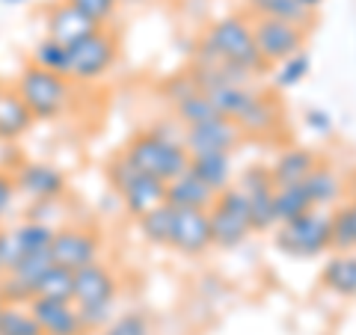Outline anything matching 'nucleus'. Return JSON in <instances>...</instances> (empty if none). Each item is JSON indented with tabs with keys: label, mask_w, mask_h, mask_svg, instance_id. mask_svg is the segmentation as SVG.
Masks as SVG:
<instances>
[{
	"label": "nucleus",
	"mask_w": 356,
	"mask_h": 335,
	"mask_svg": "<svg viewBox=\"0 0 356 335\" xmlns=\"http://www.w3.org/2000/svg\"><path fill=\"white\" fill-rule=\"evenodd\" d=\"M214 63L235 65V69L250 72L252 77H259V81L267 77V63L261 60L259 48H255L250 15L226 13V15L214 18L202 30V36H199L196 48H193L191 65H214Z\"/></svg>",
	"instance_id": "obj_1"
},
{
	"label": "nucleus",
	"mask_w": 356,
	"mask_h": 335,
	"mask_svg": "<svg viewBox=\"0 0 356 335\" xmlns=\"http://www.w3.org/2000/svg\"><path fill=\"white\" fill-rule=\"evenodd\" d=\"M122 154L161 181H172L175 175H181L191 166V152L181 140V131H170L163 125L131 133V140L122 146Z\"/></svg>",
	"instance_id": "obj_2"
},
{
	"label": "nucleus",
	"mask_w": 356,
	"mask_h": 335,
	"mask_svg": "<svg viewBox=\"0 0 356 335\" xmlns=\"http://www.w3.org/2000/svg\"><path fill=\"white\" fill-rule=\"evenodd\" d=\"M122 294V276L110 261H92L74 270V306L81 309V318L89 332L107 327V320L116 315V303Z\"/></svg>",
	"instance_id": "obj_3"
},
{
	"label": "nucleus",
	"mask_w": 356,
	"mask_h": 335,
	"mask_svg": "<svg viewBox=\"0 0 356 335\" xmlns=\"http://www.w3.org/2000/svg\"><path fill=\"white\" fill-rule=\"evenodd\" d=\"M15 92L24 98V104L30 107V113L36 116V122H57L72 110L74 104V86L65 74L57 72H44L39 65L27 63L24 69L15 74Z\"/></svg>",
	"instance_id": "obj_4"
},
{
	"label": "nucleus",
	"mask_w": 356,
	"mask_h": 335,
	"mask_svg": "<svg viewBox=\"0 0 356 335\" xmlns=\"http://www.w3.org/2000/svg\"><path fill=\"white\" fill-rule=\"evenodd\" d=\"M104 178H107L110 190L116 193V199L122 202V211H125L131 220H137L146 214V211L166 202V181L143 172L140 166L131 163L122 152H116L113 158L104 163Z\"/></svg>",
	"instance_id": "obj_5"
},
{
	"label": "nucleus",
	"mask_w": 356,
	"mask_h": 335,
	"mask_svg": "<svg viewBox=\"0 0 356 335\" xmlns=\"http://www.w3.org/2000/svg\"><path fill=\"white\" fill-rule=\"evenodd\" d=\"M273 247L291 261H315L332 252L330 211L312 208L309 214L280 222L273 229Z\"/></svg>",
	"instance_id": "obj_6"
},
{
	"label": "nucleus",
	"mask_w": 356,
	"mask_h": 335,
	"mask_svg": "<svg viewBox=\"0 0 356 335\" xmlns=\"http://www.w3.org/2000/svg\"><path fill=\"white\" fill-rule=\"evenodd\" d=\"M119 57H122V42L116 36V30L98 27L81 42L69 44V72H65V77L77 86L98 83L107 74H113Z\"/></svg>",
	"instance_id": "obj_7"
},
{
	"label": "nucleus",
	"mask_w": 356,
	"mask_h": 335,
	"mask_svg": "<svg viewBox=\"0 0 356 335\" xmlns=\"http://www.w3.org/2000/svg\"><path fill=\"white\" fill-rule=\"evenodd\" d=\"M211 217V234H214V250L232 252L243 247L255 229H252V217H250V202L247 196L241 193L238 184H232L229 190L214 196V202L208 208Z\"/></svg>",
	"instance_id": "obj_8"
},
{
	"label": "nucleus",
	"mask_w": 356,
	"mask_h": 335,
	"mask_svg": "<svg viewBox=\"0 0 356 335\" xmlns=\"http://www.w3.org/2000/svg\"><path fill=\"white\" fill-rule=\"evenodd\" d=\"M18 199L24 202H63L69 196V175L63 166L42 158H21L13 166Z\"/></svg>",
	"instance_id": "obj_9"
},
{
	"label": "nucleus",
	"mask_w": 356,
	"mask_h": 335,
	"mask_svg": "<svg viewBox=\"0 0 356 335\" xmlns=\"http://www.w3.org/2000/svg\"><path fill=\"white\" fill-rule=\"evenodd\" d=\"M51 259L69 267V270H81V267L102 261L104 259V234L95 226L86 222H69V226L54 229L51 240Z\"/></svg>",
	"instance_id": "obj_10"
},
{
	"label": "nucleus",
	"mask_w": 356,
	"mask_h": 335,
	"mask_svg": "<svg viewBox=\"0 0 356 335\" xmlns=\"http://www.w3.org/2000/svg\"><path fill=\"white\" fill-rule=\"evenodd\" d=\"M235 184L241 187V193L250 202V217H252V229L255 234H270L276 229V181L270 175V163L255 161L250 166L238 170Z\"/></svg>",
	"instance_id": "obj_11"
},
{
	"label": "nucleus",
	"mask_w": 356,
	"mask_h": 335,
	"mask_svg": "<svg viewBox=\"0 0 356 335\" xmlns=\"http://www.w3.org/2000/svg\"><path fill=\"white\" fill-rule=\"evenodd\" d=\"M309 33L312 30L294 24V21H285V18H252L255 48H259L261 60L267 63V69L294 57L300 51H306Z\"/></svg>",
	"instance_id": "obj_12"
},
{
	"label": "nucleus",
	"mask_w": 356,
	"mask_h": 335,
	"mask_svg": "<svg viewBox=\"0 0 356 335\" xmlns=\"http://www.w3.org/2000/svg\"><path fill=\"white\" fill-rule=\"evenodd\" d=\"M235 125L241 128L243 140H276L285 128L282 101L273 95V89L259 86L252 101L243 107L241 116L235 119Z\"/></svg>",
	"instance_id": "obj_13"
},
{
	"label": "nucleus",
	"mask_w": 356,
	"mask_h": 335,
	"mask_svg": "<svg viewBox=\"0 0 356 335\" xmlns=\"http://www.w3.org/2000/svg\"><path fill=\"white\" fill-rule=\"evenodd\" d=\"M170 250L184 259H202L214 250V234H211V217L202 208H175L172 217V238Z\"/></svg>",
	"instance_id": "obj_14"
},
{
	"label": "nucleus",
	"mask_w": 356,
	"mask_h": 335,
	"mask_svg": "<svg viewBox=\"0 0 356 335\" xmlns=\"http://www.w3.org/2000/svg\"><path fill=\"white\" fill-rule=\"evenodd\" d=\"M181 140L191 154H235L243 146V133L232 119L217 116L208 122H199V125L181 128Z\"/></svg>",
	"instance_id": "obj_15"
},
{
	"label": "nucleus",
	"mask_w": 356,
	"mask_h": 335,
	"mask_svg": "<svg viewBox=\"0 0 356 335\" xmlns=\"http://www.w3.org/2000/svg\"><path fill=\"white\" fill-rule=\"evenodd\" d=\"M42 21H44V36L57 39L63 44L81 42L83 36H89V33H95L102 27V24H95L92 18H86L69 0H54V3H48L42 13Z\"/></svg>",
	"instance_id": "obj_16"
},
{
	"label": "nucleus",
	"mask_w": 356,
	"mask_h": 335,
	"mask_svg": "<svg viewBox=\"0 0 356 335\" xmlns=\"http://www.w3.org/2000/svg\"><path fill=\"white\" fill-rule=\"evenodd\" d=\"M30 309L36 315L44 335H89L86 323L81 318V309L74 300H51V297H33Z\"/></svg>",
	"instance_id": "obj_17"
},
{
	"label": "nucleus",
	"mask_w": 356,
	"mask_h": 335,
	"mask_svg": "<svg viewBox=\"0 0 356 335\" xmlns=\"http://www.w3.org/2000/svg\"><path fill=\"white\" fill-rule=\"evenodd\" d=\"M318 285L339 300H356V250L324 255Z\"/></svg>",
	"instance_id": "obj_18"
},
{
	"label": "nucleus",
	"mask_w": 356,
	"mask_h": 335,
	"mask_svg": "<svg viewBox=\"0 0 356 335\" xmlns=\"http://www.w3.org/2000/svg\"><path fill=\"white\" fill-rule=\"evenodd\" d=\"M33 125H36V116L30 113L24 98L15 92V86L6 83L0 92V146H13V142L24 140Z\"/></svg>",
	"instance_id": "obj_19"
},
{
	"label": "nucleus",
	"mask_w": 356,
	"mask_h": 335,
	"mask_svg": "<svg viewBox=\"0 0 356 335\" xmlns=\"http://www.w3.org/2000/svg\"><path fill=\"white\" fill-rule=\"evenodd\" d=\"M321 161H324V158H321L315 149L291 142V146H285V149L276 152V158L270 161V175H273L276 187H280V184H303Z\"/></svg>",
	"instance_id": "obj_20"
},
{
	"label": "nucleus",
	"mask_w": 356,
	"mask_h": 335,
	"mask_svg": "<svg viewBox=\"0 0 356 335\" xmlns=\"http://www.w3.org/2000/svg\"><path fill=\"white\" fill-rule=\"evenodd\" d=\"M303 184H306L309 196H312V205L321 208V211H332L348 199V181H344L341 170L327 163V161H321Z\"/></svg>",
	"instance_id": "obj_21"
},
{
	"label": "nucleus",
	"mask_w": 356,
	"mask_h": 335,
	"mask_svg": "<svg viewBox=\"0 0 356 335\" xmlns=\"http://www.w3.org/2000/svg\"><path fill=\"white\" fill-rule=\"evenodd\" d=\"M187 170L202 178L214 193L229 190L238 178L235 154H222V152H217V154H191V166H187Z\"/></svg>",
	"instance_id": "obj_22"
},
{
	"label": "nucleus",
	"mask_w": 356,
	"mask_h": 335,
	"mask_svg": "<svg viewBox=\"0 0 356 335\" xmlns=\"http://www.w3.org/2000/svg\"><path fill=\"white\" fill-rule=\"evenodd\" d=\"M214 190H211L202 178L193 175L191 170H184L181 175H175L172 181H166V202L172 208H202L208 211L214 202Z\"/></svg>",
	"instance_id": "obj_23"
},
{
	"label": "nucleus",
	"mask_w": 356,
	"mask_h": 335,
	"mask_svg": "<svg viewBox=\"0 0 356 335\" xmlns=\"http://www.w3.org/2000/svg\"><path fill=\"white\" fill-rule=\"evenodd\" d=\"M243 15L250 18H285V21H294V24L312 30L315 27V13H309L297 3V0H243Z\"/></svg>",
	"instance_id": "obj_24"
},
{
	"label": "nucleus",
	"mask_w": 356,
	"mask_h": 335,
	"mask_svg": "<svg viewBox=\"0 0 356 335\" xmlns=\"http://www.w3.org/2000/svg\"><path fill=\"white\" fill-rule=\"evenodd\" d=\"M172 217H175V208L170 202H163L158 208L146 211L143 217L134 220L137 226L140 238L146 247H154V250H170V238H172Z\"/></svg>",
	"instance_id": "obj_25"
},
{
	"label": "nucleus",
	"mask_w": 356,
	"mask_h": 335,
	"mask_svg": "<svg viewBox=\"0 0 356 335\" xmlns=\"http://www.w3.org/2000/svg\"><path fill=\"white\" fill-rule=\"evenodd\" d=\"M309 74H312L309 51H300V54H294V57H288V60H282V63H276V65L267 69L270 89H276V92H291V89H297Z\"/></svg>",
	"instance_id": "obj_26"
},
{
	"label": "nucleus",
	"mask_w": 356,
	"mask_h": 335,
	"mask_svg": "<svg viewBox=\"0 0 356 335\" xmlns=\"http://www.w3.org/2000/svg\"><path fill=\"white\" fill-rule=\"evenodd\" d=\"M172 110V119L178 122L181 128H191V125H199V122H208V119H217L222 116L217 104L211 101V95L205 92V89H196V92H191L187 98H181Z\"/></svg>",
	"instance_id": "obj_27"
},
{
	"label": "nucleus",
	"mask_w": 356,
	"mask_h": 335,
	"mask_svg": "<svg viewBox=\"0 0 356 335\" xmlns=\"http://www.w3.org/2000/svg\"><path fill=\"white\" fill-rule=\"evenodd\" d=\"M273 202H276V226H280V222L303 217V214H309V211L315 208L312 205V196H309L306 184H280L276 187Z\"/></svg>",
	"instance_id": "obj_28"
},
{
	"label": "nucleus",
	"mask_w": 356,
	"mask_h": 335,
	"mask_svg": "<svg viewBox=\"0 0 356 335\" xmlns=\"http://www.w3.org/2000/svg\"><path fill=\"white\" fill-rule=\"evenodd\" d=\"M30 63L39 65L44 72H57V74H65L69 72V44H63L51 36H42L30 51Z\"/></svg>",
	"instance_id": "obj_29"
},
{
	"label": "nucleus",
	"mask_w": 356,
	"mask_h": 335,
	"mask_svg": "<svg viewBox=\"0 0 356 335\" xmlns=\"http://www.w3.org/2000/svg\"><path fill=\"white\" fill-rule=\"evenodd\" d=\"M0 335H44L30 303H3Z\"/></svg>",
	"instance_id": "obj_30"
},
{
	"label": "nucleus",
	"mask_w": 356,
	"mask_h": 335,
	"mask_svg": "<svg viewBox=\"0 0 356 335\" xmlns=\"http://www.w3.org/2000/svg\"><path fill=\"white\" fill-rule=\"evenodd\" d=\"M98 335H154V327L143 309H128L110 318L107 327L98 329Z\"/></svg>",
	"instance_id": "obj_31"
},
{
	"label": "nucleus",
	"mask_w": 356,
	"mask_h": 335,
	"mask_svg": "<svg viewBox=\"0 0 356 335\" xmlns=\"http://www.w3.org/2000/svg\"><path fill=\"white\" fill-rule=\"evenodd\" d=\"M36 297H51V300H72L74 297V270L54 261L48 273L42 276L36 288Z\"/></svg>",
	"instance_id": "obj_32"
},
{
	"label": "nucleus",
	"mask_w": 356,
	"mask_h": 335,
	"mask_svg": "<svg viewBox=\"0 0 356 335\" xmlns=\"http://www.w3.org/2000/svg\"><path fill=\"white\" fill-rule=\"evenodd\" d=\"M196 89H202L196 83V77L191 74V69H184V72H178V74H170L166 81L161 83V98L170 107H175L181 98H187L191 92H196Z\"/></svg>",
	"instance_id": "obj_33"
},
{
	"label": "nucleus",
	"mask_w": 356,
	"mask_h": 335,
	"mask_svg": "<svg viewBox=\"0 0 356 335\" xmlns=\"http://www.w3.org/2000/svg\"><path fill=\"white\" fill-rule=\"evenodd\" d=\"M69 3H74L86 18H92L95 24L102 27H110L119 15V0H69Z\"/></svg>",
	"instance_id": "obj_34"
},
{
	"label": "nucleus",
	"mask_w": 356,
	"mask_h": 335,
	"mask_svg": "<svg viewBox=\"0 0 356 335\" xmlns=\"http://www.w3.org/2000/svg\"><path fill=\"white\" fill-rule=\"evenodd\" d=\"M300 122H303V128L318 140H330L332 133H336V119H332L327 107H306Z\"/></svg>",
	"instance_id": "obj_35"
},
{
	"label": "nucleus",
	"mask_w": 356,
	"mask_h": 335,
	"mask_svg": "<svg viewBox=\"0 0 356 335\" xmlns=\"http://www.w3.org/2000/svg\"><path fill=\"white\" fill-rule=\"evenodd\" d=\"M15 205H18V190H15L13 170L0 166V226L9 222V214L15 211Z\"/></svg>",
	"instance_id": "obj_36"
},
{
	"label": "nucleus",
	"mask_w": 356,
	"mask_h": 335,
	"mask_svg": "<svg viewBox=\"0 0 356 335\" xmlns=\"http://www.w3.org/2000/svg\"><path fill=\"white\" fill-rule=\"evenodd\" d=\"M341 205H344V214H348V226H350V238L356 250V190H348V199Z\"/></svg>",
	"instance_id": "obj_37"
},
{
	"label": "nucleus",
	"mask_w": 356,
	"mask_h": 335,
	"mask_svg": "<svg viewBox=\"0 0 356 335\" xmlns=\"http://www.w3.org/2000/svg\"><path fill=\"white\" fill-rule=\"evenodd\" d=\"M297 3L300 6H303V9H309V13H321V6H324V0H297Z\"/></svg>",
	"instance_id": "obj_38"
},
{
	"label": "nucleus",
	"mask_w": 356,
	"mask_h": 335,
	"mask_svg": "<svg viewBox=\"0 0 356 335\" xmlns=\"http://www.w3.org/2000/svg\"><path fill=\"white\" fill-rule=\"evenodd\" d=\"M122 6H143V3H149V0H119Z\"/></svg>",
	"instance_id": "obj_39"
},
{
	"label": "nucleus",
	"mask_w": 356,
	"mask_h": 335,
	"mask_svg": "<svg viewBox=\"0 0 356 335\" xmlns=\"http://www.w3.org/2000/svg\"><path fill=\"white\" fill-rule=\"evenodd\" d=\"M0 3H6V6H24V3H30V0H0Z\"/></svg>",
	"instance_id": "obj_40"
},
{
	"label": "nucleus",
	"mask_w": 356,
	"mask_h": 335,
	"mask_svg": "<svg viewBox=\"0 0 356 335\" xmlns=\"http://www.w3.org/2000/svg\"><path fill=\"white\" fill-rule=\"evenodd\" d=\"M3 86H6V83H3V81H0V92H3Z\"/></svg>",
	"instance_id": "obj_41"
},
{
	"label": "nucleus",
	"mask_w": 356,
	"mask_h": 335,
	"mask_svg": "<svg viewBox=\"0 0 356 335\" xmlns=\"http://www.w3.org/2000/svg\"><path fill=\"white\" fill-rule=\"evenodd\" d=\"M0 315H3V303H0Z\"/></svg>",
	"instance_id": "obj_42"
},
{
	"label": "nucleus",
	"mask_w": 356,
	"mask_h": 335,
	"mask_svg": "<svg viewBox=\"0 0 356 335\" xmlns=\"http://www.w3.org/2000/svg\"><path fill=\"white\" fill-rule=\"evenodd\" d=\"M0 303H3V294H0Z\"/></svg>",
	"instance_id": "obj_43"
},
{
	"label": "nucleus",
	"mask_w": 356,
	"mask_h": 335,
	"mask_svg": "<svg viewBox=\"0 0 356 335\" xmlns=\"http://www.w3.org/2000/svg\"><path fill=\"white\" fill-rule=\"evenodd\" d=\"M0 276H3V267H0Z\"/></svg>",
	"instance_id": "obj_44"
},
{
	"label": "nucleus",
	"mask_w": 356,
	"mask_h": 335,
	"mask_svg": "<svg viewBox=\"0 0 356 335\" xmlns=\"http://www.w3.org/2000/svg\"><path fill=\"white\" fill-rule=\"evenodd\" d=\"M119 6H122V3H119Z\"/></svg>",
	"instance_id": "obj_45"
}]
</instances>
